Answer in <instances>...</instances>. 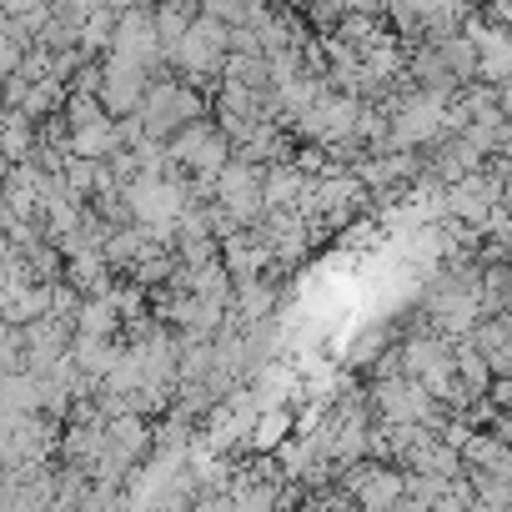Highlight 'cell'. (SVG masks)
Returning a JSON list of instances; mask_svg holds the SVG:
<instances>
[{
	"mask_svg": "<svg viewBox=\"0 0 512 512\" xmlns=\"http://www.w3.org/2000/svg\"><path fill=\"white\" fill-rule=\"evenodd\" d=\"M151 81H156L151 66H141V61L111 51V56L101 61V101H106V111H111V116H131V111H141Z\"/></svg>",
	"mask_w": 512,
	"mask_h": 512,
	"instance_id": "obj_2",
	"label": "cell"
},
{
	"mask_svg": "<svg viewBox=\"0 0 512 512\" xmlns=\"http://www.w3.org/2000/svg\"><path fill=\"white\" fill-rule=\"evenodd\" d=\"M171 156H176V166H181L186 176L216 181V171L236 156V141L221 131L216 116H201V121H191V126H181V131L171 136Z\"/></svg>",
	"mask_w": 512,
	"mask_h": 512,
	"instance_id": "obj_1",
	"label": "cell"
}]
</instances>
